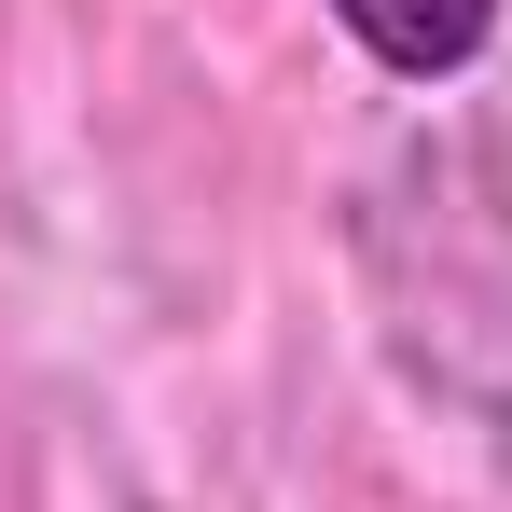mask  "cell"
<instances>
[{
  "label": "cell",
  "instance_id": "6da1fadb",
  "mask_svg": "<svg viewBox=\"0 0 512 512\" xmlns=\"http://www.w3.org/2000/svg\"><path fill=\"white\" fill-rule=\"evenodd\" d=\"M333 28L388 84H457V70L499 42V0H333Z\"/></svg>",
  "mask_w": 512,
  "mask_h": 512
}]
</instances>
